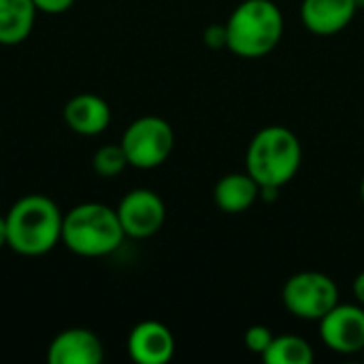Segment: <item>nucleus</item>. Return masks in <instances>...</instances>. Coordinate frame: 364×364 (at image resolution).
<instances>
[{
  "label": "nucleus",
  "mask_w": 364,
  "mask_h": 364,
  "mask_svg": "<svg viewBox=\"0 0 364 364\" xmlns=\"http://www.w3.org/2000/svg\"><path fill=\"white\" fill-rule=\"evenodd\" d=\"M36 11L41 13H47V15H60V13H66L75 0H32Z\"/></svg>",
  "instance_id": "19"
},
{
  "label": "nucleus",
  "mask_w": 364,
  "mask_h": 364,
  "mask_svg": "<svg viewBox=\"0 0 364 364\" xmlns=\"http://www.w3.org/2000/svg\"><path fill=\"white\" fill-rule=\"evenodd\" d=\"M4 218L6 245L21 256H43L62 241L64 215L60 207L43 194L21 196Z\"/></svg>",
  "instance_id": "1"
},
{
  "label": "nucleus",
  "mask_w": 364,
  "mask_h": 364,
  "mask_svg": "<svg viewBox=\"0 0 364 364\" xmlns=\"http://www.w3.org/2000/svg\"><path fill=\"white\" fill-rule=\"evenodd\" d=\"M363 354H364V350H363Z\"/></svg>",
  "instance_id": "24"
},
{
  "label": "nucleus",
  "mask_w": 364,
  "mask_h": 364,
  "mask_svg": "<svg viewBox=\"0 0 364 364\" xmlns=\"http://www.w3.org/2000/svg\"><path fill=\"white\" fill-rule=\"evenodd\" d=\"M105 358L102 341L87 328H68L53 337L47 350L51 364H98Z\"/></svg>",
  "instance_id": "10"
},
{
  "label": "nucleus",
  "mask_w": 364,
  "mask_h": 364,
  "mask_svg": "<svg viewBox=\"0 0 364 364\" xmlns=\"http://www.w3.org/2000/svg\"><path fill=\"white\" fill-rule=\"evenodd\" d=\"M128 354L139 364H166L175 354V337L162 322H141L128 335Z\"/></svg>",
  "instance_id": "9"
},
{
  "label": "nucleus",
  "mask_w": 364,
  "mask_h": 364,
  "mask_svg": "<svg viewBox=\"0 0 364 364\" xmlns=\"http://www.w3.org/2000/svg\"><path fill=\"white\" fill-rule=\"evenodd\" d=\"M314 358V348L296 335L275 337L269 350L262 354V360L267 364H311Z\"/></svg>",
  "instance_id": "15"
},
{
  "label": "nucleus",
  "mask_w": 364,
  "mask_h": 364,
  "mask_svg": "<svg viewBox=\"0 0 364 364\" xmlns=\"http://www.w3.org/2000/svg\"><path fill=\"white\" fill-rule=\"evenodd\" d=\"M354 296H356V301L364 307V271L354 279Z\"/></svg>",
  "instance_id": "20"
},
{
  "label": "nucleus",
  "mask_w": 364,
  "mask_h": 364,
  "mask_svg": "<svg viewBox=\"0 0 364 364\" xmlns=\"http://www.w3.org/2000/svg\"><path fill=\"white\" fill-rule=\"evenodd\" d=\"M282 299L292 316L320 322L339 303V288L335 279L324 273L303 271L286 282Z\"/></svg>",
  "instance_id": "6"
},
{
  "label": "nucleus",
  "mask_w": 364,
  "mask_h": 364,
  "mask_svg": "<svg viewBox=\"0 0 364 364\" xmlns=\"http://www.w3.org/2000/svg\"><path fill=\"white\" fill-rule=\"evenodd\" d=\"M360 196H363V200H364V177H363V183H360Z\"/></svg>",
  "instance_id": "22"
},
{
  "label": "nucleus",
  "mask_w": 364,
  "mask_h": 364,
  "mask_svg": "<svg viewBox=\"0 0 364 364\" xmlns=\"http://www.w3.org/2000/svg\"><path fill=\"white\" fill-rule=\"evenodd\" d=\"M356 9V0H303L301 19L309 32L331 36L350 26Z\"/></svg>",
  "instance_id": "11"
},
{
  "label": "nucleus",
  "mask_w": 364,
  "mask_h": 364,
  "mask_svg": "<svg viewBox=\"0 0 364 364\" xmlns=\"http://www.w3.org/2000/svg\"><path fill=\"white\" fill-rule=\"evenodd\" d=\"M64 122L66 126L83 136H96L105 132L111 124V109L105 98L83 92L73 96L64 105Z\"/></svg>",
  "instance_id": "12"
},
{
  "label": "nucleus",
  "mask_w": 364,
  "mask_h": 364,
  "mask_svg": "<svg viewBox=\"0 0 364 364\" xmlns=\"http://www.w3.org/2000/svg\"><path fill=\"white\" fill-rule=\"evenodd\" d=\"M260 196V183L250 173H230L224 175L213 192L215 205L224 213H243Z\"/></svg>",
  "instance_id": "13"
},
{
  "label": "nucleus",
  "mask_w": 364,
  "mask_h": 364,
  "mask_svg": "<svg viewBox=\"0 0 364 364\" xmlns=\"http://www.w3.org/2000/svg\"><path fill=\"white\" fill-rule=\"evenodd\" d=\"M9 243V237H6V218L0 215V250Z\"/></svg>",
  "instance_id": "21"
},
{
  "label": "nucleus",
  "mask_w": 364,
  "mask_h": 364,
  "mask_svg": "<svg viewBox=\"0 0 364 364\" xmlns=\"http://www.w3.org/2000/svg\"><path fill=\"white\" fill-rule=\"evenodd\" d=\"M124 228L117 211L102 203L73 207L62 222V243L77 256L102 258L124 243Z\"/></svg>",
  "instance_id": "2"
},
{
  "label": "nucleus",
  "mask_w": 364,
  "mask_h": 364,
  "mask_svg": "<svg viewBox=\"0 0 364 364\" xmlns=\"http://www.w3.org/2000/svg\"><path fill=\"white\" fill-rule=\"evenodd\" d=\"M320 337L337 354H358L364 350V309L360 305H335L320 320Z\"/></svg>",
  "instance_id": "8"
},
{
  "label": "nucleus",
  "mask_w": 364,
  "mask_h": 364,
  "mask_svg": "<svg viewBox=\"0 0 364 364\" xmlns=\"http://www.w3.org/2000/svg\"><path fill=\"white\" fill-rule=\"evenodd\" d=\"M119 145L130 166L147 171L168 160L175 147V132L166 119L158 115H145L134 119L124 130Z\"/></svg>",
  "instance_id": "5"
},
{
  "label": "nucleus",
  "mask_w": 364,
  "mask_h": 364,
  "mask_svg": "<svg viewBox=\"0 0 364 364\" xmlns=\"http://www.w3.org/2000/svg\"><path fill=\"white\" fill-rule=\"evenodd\" d=\"M356 4H358V6H363V4H364V0H356Z\"/></svg>",
  "instance_id": "23"
},
{
  "label": "nucleus",
  "mask_w": 364,
  "mask_h": 364,
  "mask_svg": "<svg viewBox=\"0 0 364 364\" xmlns=\"http://www.w3.org/2000/svg\"><path fill=\"white\" fill-rule=\"evenodd\" d=\"M273 339H275L273 333L267 326H262V324H256V326L247 328V333H245V346L250 348V352L260 354V356L269 350Z\"/></svg>",
  "instance_id": "17"
},
{
  "label": "nucleus",
  "mask_w": 364,
  "mask_h": 364,
  "mask_svg": "<svg viewBox=\"0 0 364 364\" xmlns=\"http://www.w3.org/2000/svg\"><path fill=\"white\" fill-rule=\"evenodd\" d=\"M128 166V158L122 149V145H102L96 149L92 158V168L100 177H117Z\"/></svg>",
  "instance_id": "16"
},
{
  "label": "nucleus",
  "mask_w": 364,
  "mask_h": 364,
  "mask_svg": "<svg viewBox=\"0 0 364 364\" xmlns=\"http://www.w3.org/2000/svg\"><path fill=\"white\" fill-rule=\"evenodd\" d=\"M117 218L122 222V228L126 237L132 239H149L154 237L164 220H166V209L162 198L147 188H136L130 190L117 205Z\"/></svg>",
  "instance_id": "7"
},
{
  "label": "nucleus",
  "mask_w": 364,
  "mask_h": 364,
  "mask_svg": "<svg viewBox=\"0 0 364 364\" xmlns=\"http://www.w3.org/2000/svg\"><path fill=\"white\" fill-rule=\"evenodd\" d=\"M36 13L32 0H0V45L23 43L34 28Z\"/></svg>",
  "instance_id": "14"
},
{
  "label": "nucleus",
  "mask_w": 364,
  "mask_h": 364,
  "mask_svg": "<svg viewBox=\"0 0 364 364\" xmlns=\"http://www.w3.org/2000/svg\"><path fill=\"white\" fill-rule=\"evenodd\" d=\"M303 162L299 136L286 126H267L252 139L245 164L260 188H282L292 181Z\"/></svg>",
  "instance_id": "3"
},
{
  "label": "nucleus",
  "mask_w": 364,
  "mask_h": 364,
  "mask_svg": "<svg viewBox=\"0 0 364 364\" xmlns=\"http://www.w3.org/2000/svg\"><path fill=\"white\" fill-rule=\"evenodd\" d=\"M205 45L211 49H222L228 47V32H226V23H213L205 30Z\"/></svg>",
  "instance_id": "18"
},
{
  "label": "nucleus",
  "mask_w": 364,
  "mask_h": 364,
  "mask_svg": "<svg viewBox=\"0 0 364 364\" xmlns=\"http://www.w3.org/2000/svg\"><path fill=\"white\" fill-rule=\"evenodd\" d=\"M228 49L241 58L271 53L284 34V15L273 0H243L226 21Z\"/></svg>",
  "instance_id": "4"
}]
</instances>
